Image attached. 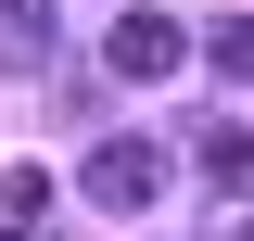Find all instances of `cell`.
Wrapping results in <instances>:
<instances>
[{"label":"cell","mask_w":254,"mask_h":241,"mask_svg":"<svg viewBox=\"0 0 254 241\" xmlns=\"http://www.w3.org/2000/svg\"><path fill=\"white\" fill-rule=\"evenodd\" d=\"M203 63H216L229 89H254V13H229V26H203Z\"/></svg>","instance_id":"5"},{"label":"cell","mask_w":254,"mask_h":241,"mask_svg":"<svg viewBox=\"0 0 254 241\" xmlns=\"http://www.w3.org/2000/svg\"><path fill=\"white\" fill-rule=\"evenodd\" d=\"M76 190H89L102 216H140V203L165 190V152H153V140H102L89 165H76Z\"/></svg>","instance_id":"2"},{"label":"cell","mask_w":254,"mask_h":241,"mask_svg":"<svg viewBox=\"0 0 254 241\" xmlns=\"http://www.w3.org/2000/svg\"><path fill=\"white\" fill-rule=\"evenodd\" d=\"M190 152H203V178H229V190L254 178V127H242V115H203V140H190Z\"/></svg>","instance_id":"4"},{"label":"cell","mask_w":254,"mask_h":241,"mask_svg":"<svg viewBox=\"0 0 254 241\" xmlns=\"http://www.w3.org/2000/svg\"><path fill=\"white\" fill-rule=\"evenodd\" d=\"M178 51H190V38H178V13H153V0H127V13H115V38H102V63H115L127 89L178 76Z\"/></svg>","instance_id":"1"},{"label":"cell","mask_w":254,"mask_h":241,"mask_svg":"<svg viewBox=\"0 0 254 241\" xmlns=\"http://www.w3.org/2000/svg\"><path fill=\"white\" fill-rule=\"evenodd\" d=\"M51 63V0H0V76H38Z\"/></svg>","instance_id":"3"}]
</instances>
